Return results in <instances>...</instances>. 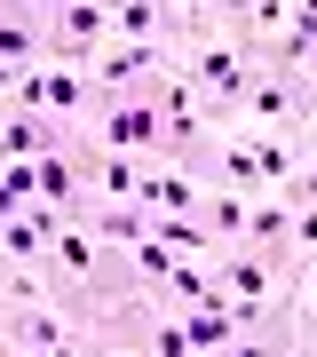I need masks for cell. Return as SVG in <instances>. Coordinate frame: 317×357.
Listing matches in <instances>:
<instances>
[{
	"label": "cell",
	"instance_id": "cell-1",
	"mask_svg": "<svg viewBox=\"0 0 317 357\" xmlns=\"http://www.w3.org/2000/svg\"><path fill=\"white\" fill-rule=\"evenodd\" d=\"M175 72L199 88V103L215 112V128H238V103L254 88V72H262V48L230 40L215 24V8H190V32L175 40Z\"/></svg>",
	"mask_w": 317,
	"mask_h": 357
},
{
	"label": "cell",
	"instance_id": "cell-2",
	"mask_svg": "<svg viewBox=\"0 0 317 357\" xmlns=\"http://www.w3.org/2000/svg\"><path fill=\"white\" fill-rule=\"evenodd\" d=\"M40 32H48V64L95 72V56L111 48V0H48Z\"/></svg>",
	"mask_w": 317,
	"mask_h": 357
},
{
	"label": "cell",
	"instance_id": "cell-3",
	"mask_svg": "<svg viewBox=\"0 0 317 357\" xmlns=\"http://www.w3.org/2000/svg\"><path fill=\"white\" fill-rule=\"evenodd\" d=\"M286 262L293 255H254V246H222L215 262V286H222V302L238 310V302H286Z\"/></svg>",
	"mask_w": 317,
	"mask_h": 357
},
{
	"label": "cell",
	"instance_id": "cell-4",
	"mask_svg": "<svg viewBox=\"0 0 317 357\" xmlns=\"http://www.w3.org/2000/svg\"><path fill=\"white\" fill-rule=\"evenodd\" d=\"M167 64H175V48H143V40H111V48H103L95 56V96H143V88H151V79L167 72Z\"/></svg>",
	"mask_w": 317,
	"mask_h": 357
},
{
	"label": "cell",
	"instance_id": "cell-5",
	"mask_svg": "<svg viewBox=\"0 0 317 357\" xmlns=\"http://www.w3.org/2000/svg\"><path fill=\"white\" fill-rule=\"evenodd\" d=\"M0 333H8V349H79L88 333H79L48 294H32V302H8L0 310Z\"/></svg>",
	"mask_w": 317,
	"mask_h": 357
},
{
	"label": "cell",
	"instance_id": "cell-6",
	"mask_svg": "<svg viewBox=\"0 0 317 357\" xmlns=\"http://www.w3.org/2000/svg\"><path fill=\"white\" fill-rule=\"evenodd\" d=\"M206 199H215V191H206L199 175H183V167H167V159H151L143 183H135V206H143V215H183V222H199Z\"/></svg>",
	"mask_w": 317,
	"mask_h": 357
},
{
	"label": "cell",
	"instance_id": "cell-7",
	"mask_svg": "<svg viewBox=\"0 0 317 357\" xmlns=\"http://www.w3.org/2000/svg\"><path fill=\"white\" fill-rule=\"evenodd\" d=\"M293 349H302V302L286 294V302L270 310L262 326H246V333H238V342H230L222 357H293Z\"/></svg>",
	"mask_w": 317,
	"mask_h": 357
},
{
	"label": "cell",
	"instance_id": "cell-8",
	"mask_svg": "<svg viewBox=\"0 0 317 357\" xmlns=\"http://www.w3.org/2000/svg\"><path fill=\"white\" fill-rule=\"evenodd\" d=\"M0 64H8V72L48 64V32H40V8H16V0H0Z\"/></svg>",
	"mask_w": 317,
	"mask_h": 357
},
{
	"label": "cell",
	"instance_id": "cell-9",
	"mask_svg": "<svg viewBox=\"0 0 317 357\" xmlns=\"http://www.w3.org/2000/svg\"><path fill=\"white\" fill-rule=\"evenodd\" d=\"M286 246H293V255H317V206H302V215H293Z\"/></svg>",
	"mask_w": 317,
	"mask_h": 357
},
{
	"label": "cell",
	"instance_id": "cell-10",
	"mask_svg": "<svg viewBox=\"0 0 317 357\" xmlns=\"http://www.w3.org/2000/svg\"><path fill=\"white\" fill-rule=\"evenodd\" d=\"M293 357H317V310H302V349Z\"/></svg>",
	"mask_w": 317,
	"mask_h": 357
},
{
	"label": "cell",
	"instance_id": "cell-11",
	"mask_svg": "<svg viewBox=\"0 0 317 357\" xmlns=\"http://www.w3.org/2000/svg\"><path fill=\"white\" fill-rule=\"evenodd\" d=\"M0 310H8V262H0Z\"/></svg>",
	"mask_w": 317,
	"mask_h": 357
}]
</instances>
